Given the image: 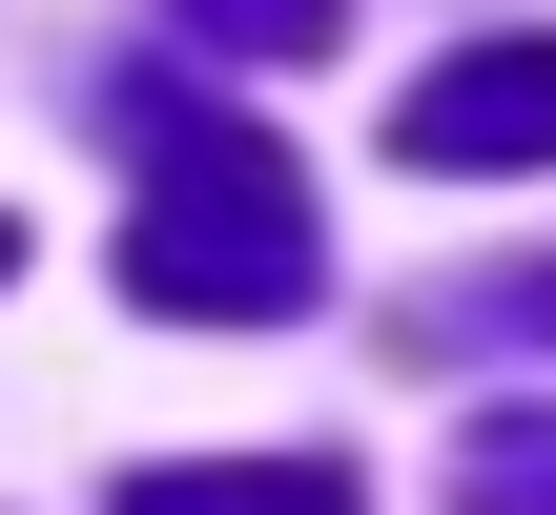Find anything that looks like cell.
Returning a JSON list of instances; mask_svg holds the SVG:
<instances>
[{
  "instance_id": "cell-1",
  "label": "cell",
  "mask_w": 556,
  "mask_h": 515,
  "mask_svg": "<svg viewBox=\"0 0 556 515\" xmlns=\"http://www.w3.org/2000/svg\"><path fill=\"white\" fill-rule=\"evenodd\" d=\"M124 165H144V206H124V310H165V330H289L309 310V186H289V145L248 124V103H186V83H124Z\"/></svg>"
},
{
  "instance_id": "cell-7",
  "label": "cell",
  "mask_w": 556,
  "mask_h": 515,
  "mask_svg": "<svg viewBox=\"0 0 556 515\" xmlns=\"http://www.w3.org/2000/svg\"><path fill=\"white\" fill-rule=\"evenodd\" d=\"M0 268H21V227H0Z\"/></svg>"
},
{
  "instance_id": "cell-4",
  "label": "cell",
  "mask_w": 556,
  "mask_h": 515,
  "mask_svg": "<svg viewBox=\"0 0 556 515\" xmlns=\"http://www.w3.org/2000/svg\"><path fill=\"white\" fill-rule=\"evenodd\" d=\"M454 515H556V413H475L454 434Z\"/></svg>"
},
{
  "instance_id": "cell-3",
  "label": "cell",
  "mask_w": 556,
  "mask_h": 515,
  "mask_svg": "<svg viewBox=\"0 0 556 515\" xmlns=\"http://www.w3.org/2000/svg\"><path fill=\"white\" fill-rule=\"evenodd\" d=\"M124 515H351L330 454H165V475H124Z\"/></svg>"
},
{
  "instance_id": "cell-6",
  "label": "cell",
  "mask_w": 556,
  "mask_h": 515,
  "mask_svg": "<svg viewBox=\"0 0 556 515\" xmlns=\"http://www.w3.org/2000/svg\"><path fill=\"white\" fill-rule=\"evenodd\" d=\"M413 330H433V351H475V330H556V268H475V289H433Z\"/></svg>"
},
{
  "instance_id": "cell-5",
  "label": "cell",
  "mask_w": 556,
  "mask_h": 515,
  "mask_svg": "<svg viewBox=\"0 0 556 515\" xmlns=\"http://www.w3.org/2000/svg\"><path fill=\"white\" fill-rule=\"evenodd\" d=\"M186 41H227V62H330L351 41V0H165Z\"/></svg>"
},
{
  "instance_id": "cell-2",
  "label": "cell",
  "mask_w": 556,
  "mask_h": 515,
  "mask_svg": "<svg viewBox=\"0 0 556 515\" xmlns=\"http://www.w3.org/2000/svg\"><path fill=\"white\" fill-rule=\"evenodd\" d=\"M392 165H433V186H516V165H556V41H454V62L392 103Z\"/></svg>"
}]
</instances>
